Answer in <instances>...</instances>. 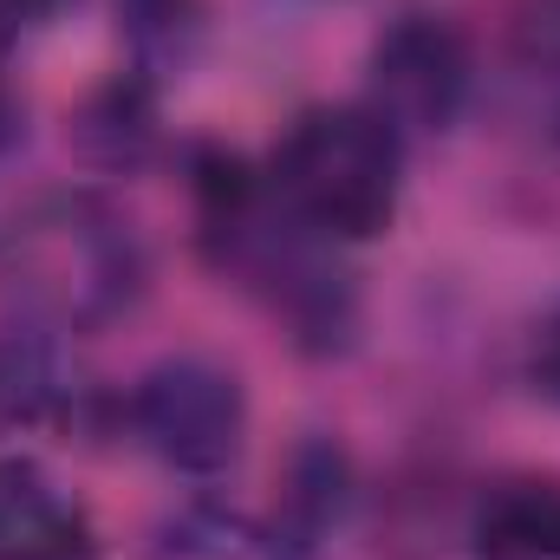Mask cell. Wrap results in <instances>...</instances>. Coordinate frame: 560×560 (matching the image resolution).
<instances>
[{"label":"cell","instance_id":"6da1fadb","mask_svg":"<svg viewBox=\"0 0 560 560\" xmlns=\"http://www.w3.org/2000/svg\"><path fill=\"white\" fill-rule=\"evenodd\" d=\"M405 138L372 105H313L275 150V196L326 242H372L398 215Z\"/></svg>","mask_w":560,"mask_h":560},{"label":"cell","instance_id":"7a4b0ae2","mask_svg":"<svg viewBox=\"0 0 560 560\" xmlns=\"http://www.w3.org/2000/svg\"><path fill=\"white\" fill-rule=\"evenodd\" d=\"M13 287L52 326H98L125 313L143 287V255L131 229L98 202H46L7 235Z\"/></svg>","mask_w":560,"mask_h":560},{"label":"cell","instance_id":"3957f363","mask_svg":"<svg viewBox=\"0 0 560 560\" xmlns=\"http://www.w3.org/2000/svg\"><path fill=\"white\" fill-rule=\"evenodd\" d=\"M131 430L156 463H170L183 476H222L248 436L242 378L215 359H196V352L156 359L131 385Z\"/></svg>","mask_w":560,"mask_h":560},{"label":"cell","instance_id":"277c9868","mask_svg":"<svg viewBox=\"0 0 560 560\" xmlns=\"http://www.w3.org/2000/svg\"><path fill=\"white\" fill-rule=\"evenodd\" d=\"M469 46L443 13H405L372 46V112L398 138H436L463 118Z\"/></svg>","mask_w":560,"mask_h":560},{"label":"cell","instance_id":"5b68a950","mask_svg":"<svg viewBox=\"0 0 560 560\" xmlns=\"http://www.w3.org/2000/svg\"><path fill=\"white\" fill-rule=\"evenodd\" d=\"M0 560H92L79 509L33 463H0Z\"/></svg>","mask_w":560,"mask_h":560},{"label":"cell","instance_id":"8992f818","mask_svg":"<svg viewBox=\"0 0 560 560\" xmlns=\"http://www.w3.org/2000/svg\"><path fill=\"white\" fill-rule=\"evenodd\" d=\"M476 560H560V482L515 476L476 509Z\"/></svg>","mask_w":560,"mask_h":560},{"label":"cell","instance_id":"52a82bcc","mask_svg":"<svg viewBox=\"0 0 560 560\" xmlns=\"http://www.w3.org/2000/svg\"><path fill=\"white\" fill-rule=\"evenodd\" d=\"M0 411L26 423L72 418V378H66L59 346L46 332H7L0 339Z\"/></svg>","mask_w":560,"mask_h":560},{"label":"cell","instance_id":"ba28073f","mask_svg":"<svg viewBox=\"0 0 560 560\" xmlns=\"http://www.w3.org/2000/svg\"><path fill=\"white\" fill-rule=\"evenodd\" d=\"M156 560H293L287 535L255 528L248 515L229 509H183L176 522H163Z\"/></svg>","mask_w":560,"mask_h":560},{"label":"cell","instance_id":"9c48e42d","mask_svg":"<svg viewBox=\"0 0 560 560\" xmlns=\"http://www.w3.org/2000/svg\"><path fill=\"white\" fill-rule=\"evenodd\" d=\"M535 378H541L548 398H560V313L541 326V339H535Z\"/></svg>","mask_w":560,"mask_h":560},{"label":"cell","instance_id":"30bf717a","mask_svg":"<svg viewBox=\"0 0 560 560\" xmlns=\"http://www.w3.org/2000/svg\"><path fill=\"white\" fill-rule=\"evenodd\" d=\"M59 0H0V20L7 26H33V20H46Z\"/></svg>","mask_w":560,"mask_h":560}]
</instances>
